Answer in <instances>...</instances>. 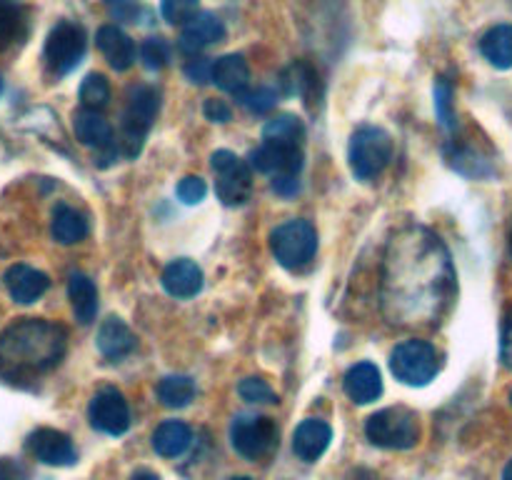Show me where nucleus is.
Instances as JSON below:
<instances>
[{
    "label": "nucleus",
    "mask_w": 512,
    "mask_h": 480,
    "mask_svg": "<svg viewBox=\"0 0 512 480\" xmlns=\"http://www.w3.org/2000/svg\"><path fill=\"white\" fill-rule=\"evenodd\" d=\"M88 220L80 210L70 208V205H58L53 210V223H50V233L60 245H73L88 235Z\"/></svg>",
    "instance_id": "nucleus-26"
},
{
    "label": "nucleus",
    "mask_w": 512,
    "mask_h": 480,
    "mask_svg": "<svg viewBox=\"0 0 512 480\" xmlns=\"http://www.w3.org/2000/svg\"><path fill=\"white\" fill-rule=\"evenodd\" d=\"M25 30V10L18 0H0V53L8 50Z\"/></svg>",
    "instance_id": "nucleus-29"
},
{
    "label": "nucleus",
    "mask_w": 512,
    "mask_h": 480,
    "mask_svg": "<svg viewBox=\"0 0 512 480\" xmlns=\"http://www.w3.org/2000/svg\"><path fill=\"white\" fill-rule=\"evenodd\" d=\"M105 10L113 20H120V23H138L140 18V0H105Z\"/></svg>",
    "instance_id": "nucleus-37"
},
{
    "label": "nucleus",
    "mask_w": 512,
    "mask_h": 480,
    "mask_svg": "<svg viewBox=\"0 0 512 480\" xmlns=\"http://www.w3.org/2000/svg\"><path fill=\"white\" fill-rule=\"evenodd\" d=\"M250 165L258 173L278 178V175H300L303 170V148L300 145H285V143H270L265 140L263 145L250 153Z\"/></svg>",
    "instance_id": "nucleus-13"
},
{
    "label": "nucleus",
    "mask_w": 512,
    "mask_h": 480,
    "mask_svg": "<svg viewBox=\"0 0 512 480\" xmlns=\"http://www.w3.org/2000/svg\"><path fill=\"white\" fill-rule=\"evenodd\" d=\"M160 280H163L165 293L180 300L195 298L203 290V270L188 258H178L165 265L163 278Z\"/></svg>",
    "instance_id": "nucleus-19"
},
{
    "label": "nucleus",
    "mask_w": 512,
    "mask_h": 480,
    "mask_svg": "<svg viewBox=\"0 0 512 480\" xmlns=\"http://www.w3.org/2000/svg\"><path fill=\"white\" fill-rule=\"evenodd\" d=\"M158 108L160 93L155 88H150V85H140V88H135L130 93L128 108L123 113V133H120V140L115 143L125 158H135L140 153L150 128H153Z\"/></svg>",
    "instance_id": "nucleus-4"
},
{
    "label": "nucleus",
    "mask_w": 512,
    "mask_h": 480,
    "mask_svg": "<svg viewBox=\"0 0 512 480\" xmlns=\"http://www.w3.org/2000/svg\"><path fill=\"white\" fill-rule=\"evenodd\" d=\"M435 115L445 130H455V105H453V83L448 78L435 80Z\"/></svg>",
    "instance_id": "nucleus-31"
},
{
    "label": "nucleus",
    "mask_w": 512,
    "mask_h": 480,
    "mask_svg": "<svg viewBox=\"0 0 512 480\" xmlns=\"http://www.w3.org/2000/svg\"><path fill=\"white\" fill-rule=\"evenodd\" d=\"M480 53L493 68H512V23H498L480 38Z\"/></svg>",
    "instance_id": "nucleus-24"
},
{
    "label": "nucleus",
    "mask_w": 512,
    "mask_h": 480,
    "mask_svg": "<svg viewBox=\"0 0 512 480\" xmlns=\"http://www.w3.org/2000/svg\"><path fill=\"white\" fill-rule=\"evenodd\" d=\"M230 480H253V478H248V475H240V478H230Z\"/></svg>",
    "instance_id": "nucleus-46"
},
{
    "label": "nucleus",
    "mask_w": 512,
    "mask_h": 480,
    "mask_svg": "<svg viewBox=\"0 0 512 480\" xmlns=\"http://www.w3.org/2000/svg\"><path fill=\"white\" fill-rule=\"evenodd\" d=\"M343 388L345 395H348L353 403L368 405L383 395V375H380L378 365L363 360V363H355L353 368L345 373Z\"/></svg>",
    "instance_id": "nucleus-18"
},
{
    "label": "nucleus",
    "mask_w": 512,
    "mask_h": 480,
    "mask_svg": "<svg viewBox=\"0 0 512 480\" xmlns=\"http://www.w3.org/2000/svg\"><path fill=\"white\" fill-rule=\"evenodd\" d=\"M263 140L270 143H285V145H303L305 140V125L303 120L295 115H278V118L268 120L263 128Z\"/></svg>",
    "instance_id": "nucleus-28"
},
{
    "label": "nucleus",
    "mask_w": 512,
    "mask_h": 480,
    "mask_svg": "<svg viewBox=\"0 0 512 480\" xmlns=\"http://www.w3.org/2000/svg\"><path fill=\"white\" fill-rule=\"evenodd\" d=\"M80 103L85 110H103L110 103V83L103 73H90L80 83Z\"/></svg>",
    "instance_id": "nucleus-30"
},
{
    "label": "nucleus",
    "mask_w": 512,
    "mask_h": 480,
    "mask_svg": "<svg viewBox=\"0 0 512 480\" xmlns=\"http://www.w3.org/2000/svg\"><path fill=\"white\" fill-rule=\"evenodd\" d=\"M270 250L283 268H305L318 253V230L308 220H285L270 233Z\"/></svg>",
    "instance_id": "nucleus-6"
},
{
    "label": "nucleus",
    "mask_w": 512,
    "mask_h": 480,
    "mask_svg": "<svg viewBox=\"0 0 512 480\" xmlns=\"http://www.w3.org/2000/svg\"><path fill=\"white\" fill-rule=\"evenodd\" d=\"M230 443L243 458L263 460L278 448V425L268 415H235L230 423Z\"/></svg>",
    "instance_id": "nucleus-8"
},
{
    "label": "nucleus",
    "mask_w": 512,
    "mask_h": 480,
    "mask_svg": "<svg viewBox=\"0 0 512 480\" xmlns=\"http://www.w3.org/2000/svg\"><path fill=\"white\" fill-rule=\"evenodd\" d=\"M235 98H238V103L253 115L270 113V110L275 108V103H278V93H275L273 88H265V85H260V88H253V90L250 88L243 90V93L235 95Z\"/></svg>",
    "instance_id": "nucleus-32"
},
{
    "label": "nucleus",
    "mask_w": 512,
    "mask_h": 480,
    "mask_svg": "<svg viewBox=\"0 0 512 480\" xmlns=\"http://www.w3.org/2000/svg\"><path fill=\"white\" fill-rule=\"evenodd\" d=\"M88 50V35L80 23L60 20L45 40V63L53 75H68L80 65Z\"/></svg>",
    "instance_id": "nucleus-9"
},
{
    "label": "nucleus",
    "mask_w": 512,
    "mask_h": 480,
    "mask_svg": "<svg viewBox=\"0 0 512 480\" xmlns=\"http://www.w3.org/2000/svg\"><path fill=\"white\" fill-rule=\"evenodd\" d=\"M200 0H163L160 13L170 25H188L198 15Z\"/></svg>",
    "instance_id": "nucleus-33"
},
{
    "label": "nucleus",
    "mask_w": 512,
    "mask_h": 480,
    "mask_svg": "<svg viewBox=\"0 0 512 480\" xmlns=\"http://www.w3.org/2000/svg\"><path fill=\"white\" fill-rule=\"evenodd\" d=\"M458 295L450 250L433 230L408 225L390 238L383 258L380 305L400 328L438 325Z\"/></svg>",
    "instance_id": "nucleus-1"
},
{
    "label": "nucleus",
    "mask_w": 512,
    "mask_h": 480,
    "mask_svg": "<svg viewBox=\"0 0 512 480\" xmlns=\"http://www.w3.org/2000/svg\"><path fill=\"white\" fill-rule=\"evenodd\" d=\"M193 443V430L183 420H165L153 433V450L163 458H180Z\"/></svg>",
    "instance_id": "nucleus-23"
},
{
    "label": "nucleus",
    "mask_w": 512,
    "mask_h": 480,
    "mask_svg": "<svg viewBox=\"0 0 512 480\" xmlns=\"http://www.w3.org/2000/svg\"><path fill=\"white\" fill-rule=\"evenodd\" d=\"M213 83L225 93L240 95L250 85V68L243 55H223L213 63Z\"/></svg>",
    "instance_id": "nucleus-25"
},
{
    "label": "nucleus",
    "mask_w": 512,
    "mask_h": 480,
    "mask_svg": "<svg viewBox=\"0 0 512 480\" xmlns=\"http://www.w3.org/2000/svg\"><path fill=\"white\" fill-rule=\"evenodd\" d=\"M390 158H393V140L383 128H373L365 125L358 128L350 138L348 160L350 170L358 180H373L388 168Z\"/></svg>",
    "instance_id": "nucleus-7"
},
{
    "label": "nucleus",
    "mask_w": 512,
    "mask_h": 480,
    "mask_svg": "<svg viewBox=\"0 0 512 480\" xmlns=\"http://www.w3.org/2000/svg\"><path fill=\"white\" fill-rule=\"evenodd\" d=\"M68 298L73 305L75 320L80 325H90L98 315V288L85 273H73L68 278Z\"/></svg>",
    "instance_id": "nucleus-22"
},
{
    "label": "nucleus",
    "mask_w": 512,
    "mask_h": 480,
    "mask_svg": "<svg viewBox=\"0 0 512 480\" xmlns=\"http://www.w3.org/2000/svg\"><path fill=\"white\" fill-rule=\"evenodd\" d=\"M365 435L370 443L385 450L415 448L420 438L418 415L403 405L378 410L365 420Z\"/></svg>",
    "instance_id": "nucleus-3"
},
{
    "label": "nucleus",
    "mask_w": 512,
    "mask_h": 480,
    "mask_svg": "<svg viewBox=\"0 0 512 480\" xmlns=\"http://www.w3.org/2000/svg\"><path fill=\"white\" fill-rule=\"evenodd\" d=\"M500 360L505 368L512 370V308L503 320V333H500Z\"/></svg>",
    "instance_id": "nucleus-41"
},
{
    "label": "nucleus",
    "mask_w": 512,
    "mask_h": 480,
    "mask_svg": "<svg viewBox=\"0 0 512 480\" xmlns=\"http://www.w3.org/2000/svg\"><path fill=\"white\" fill-rule=\"evenodd\" d=\"M88 418L105 435H123L130 428V408L118 388H100L88 405Z\"/></svg>",
    "instance_id": "nucleus-11"
},
{
    "label": "nucleus",
    "mask_w": 512,
    "mask_h": 480,
    "mask_svg": "<svg viewBox=\"0 0 512 480\" xmlns=\"http://www.w3.org/2000/svg\"><path fill=\"white\" fill-rule=\"evenodd\" d=\"M95 343H98V350L105 355V358L120 360L125 358V355L133 353L138 340H135L133 330L125 325V320L115 318L113 315V318L103 320V325L98 328V338H95Z\"/></svg>",
    "instance_id": "nucleus-21"
},
{
    "label": "nucleus",
    "mask_w": 512,
    "mask_h": 480,
    "mask_svg": "<svg viewBox=\"0 0 512 480\" xmlns=\"http://www.w3.org/2000/svg\"><path fill=\"white\" fill-rule=\"evenodd\" d=\"M273 190L283 198H293L300 193V175H278L273 178Z\"/></svg>",
    "instance_id": "nucleus-42"
},
{
    "label": "nucleus",
    "mask_w": 512,
    "mask_h": 480,
    "mask_svg": "<svg viewBox=\"0 0 512 480\" xmlns=\"http://www.w3.org/2000/svg\"><path fill=\"white\" fill-rule=\"evenodd\" d=\"M0 90H3V78H0Z\"/></svg>",
    "instance_id": "nucleus-48"
},
{
    "label": "nucleus",
    "mask_w": 512,
    "mask_h": 480,
    "mask_svg": "<svg viewBox=\"0 0 512 480\" xmlns=\"http://www.w3.org/2000/svg\"><path fill=\"white\" fill-rule=\"evenodd\" d=\"M73 130L75 138L83 145H88V148H98L100 153L108 155V158H115V155H118L113 128H110V123L98 113V110H78L73 118Z\"/></svg>",
    "instance_id": "nucleus-14"
},
{
    "label": "nucleus",
    "mask_w": 512,
    "mask_h": 480,
    "mask_svg": "<svg viewBox=\"0 0 512 480\" xmlns=\"http://www.w3.org/2000/svg\"><path fill=\"white\" fill-rule=\"evenodd\" d=\"M205 195H208V185L198 175H188V178H183L178 183V198L185 205H198Z\"/></svg>",
    "instance_id": "nucleus-38"
},
{
    "label": "nucleus",
    "mask_w": 512,
    "mask_h": 480,
    "mask_svg": "<svg viewBox=\"0 0 512 480\" xmlns=\"http://www.w3.org/2000/svg\"><path fill=\"white\" fill-rule=\"evenodd\" d=\"M3 283L8 288V295L20 305H30L45 295L50 288V280L43 270H35L30 265H10L3 275Z\"/></svg>",
    "instance_id": "nucleus-15"
},
{
    "label": "nucleus",
    "mask_w": 512,
    "mask_h": 480,
    "mask_svg": "<svg viewBox=\"0 0 512 480\" xmlns=\"http://www.w3.org/2000/svg\"><path fill=\"white\" fill-rule=\"evenodd\" d=\"M225 40V25L223 20L218 18L215 13H198L188 25L183 28V35H180V50L188 55L200 53L205 50L208 45L220 43Z\"/></svg>",
    "instance_id": "nucleus-17"
},
{
    "label": "nucleus",
    "mask_w": 512,
    "mask_h": 480,
    "mask_svg": "<svg viewBox=\"0 0 512 480\" xmlns=\"http://www.w3.org/2000/svg\"><path fill=\"white\" fill-rule=\"evenodd\" d=\"M203 113H205V118L213 120V123H228V120L233 118V110H230V105L225 103V100H218V98L205 100Z\"/></svg>",
    "instance_id": "nucleus-40"
},
{
    "label": "nucleus",
    "mask_w": 512,
    "mask_h": 480,
    "mask_svg": "<svg viewBox=\"0 0 512 480\" xmlns=\"http://www.w3.org/2000/svg\"><path fill=\"white\" fill-rule=\"evenodd\" d=\"M238 393H240V398L248 400V403H255V405L278 403V395H275V390L270 388V385L265 383L263 378H245V380H240Z\"/></svg>",
    "instance_id": "nucleus-35"
},
{
    "label": "nucleus",
    "mask_w": 512,
    "mask_h": 480,
    "mask_svg": "<svg viewBox=\"0 0 512 480\" xmlns=\"http://www.w3.org/2000/svg\"><path fill=\"white\" fill-rule=\"evenodd\" d=\"M95 45L100 53L105 55L108 65L118 73L133 68L135 63V43L128 33L118 28V25H103L95 35Z\"/></svg>",
    "instance_id": "nucleus-20"
},
{
    "label": "nucleus",
    "mask_w": 512,
    "mask_h": 480,
    "mask_svg": "<svg viewBox=\"0 0 512 480\" xmlns=\"http://www.w3.org/2000/svg\"><path fill=\"white\" fill-rule=\"evenodd\" d=\"M130 480H160V478L155 473H150V470H140V473H135Z\"/></svg>",
    "instance_id": "nucleus-44"
},
{
    "label": "nucleus",
    "mask_w": 512,
    "mask_h": 480,
    "mask_svg": "<svg viewBox=\"0 0 512 480\" xmlns=\"http://www.w3.org/2000/svg\"><path fill=\"white\" fill-rule=\"evenodd\" d=\"M508 248H510V258H512V228H510V243H508Z\"/></svg>",
    "instance_id": "nucleus-47"
},
{
    "label": "nucleus",
    "mask_w": 512,
    "mask_h": 480,
    "mask_svg": "<svg viewBox=\"0 0 512 480\" xmlns=\"http://www.w3.org/2000/svg\"><path fill=\"white\" fill-rule=\"evenodd\" d=\"M195 398V383L188 375H168L158 383V400L165 408H185Z\"/></svg>",
    "instance_id": "nucleus-27"
},
{
    "label": "nucleus",
    "mask_w": 512,
    "mask_h": 480,
    "mask_svg": "<svg viewBox=\"0 0 512 480\" xmlns=\"http://www.w3.org/2000/svg\"><path fill=\"white\" fill-rule=\"evenodd\" d=\"M503 480H512V460L508 465H505V470H503Z\"/></svg>",
    "instance_id": "nucleus-45"
},
{
    "label": "nucleus",
    "mask_w": 512,
    "mask_h": 480,
    "mask_svg": "<svg viewBox=\"0 0 512 480\" xmlns=\"http://www.w3.org/2000/svg\"><path fill=\"white\" fill-rule=\"evenodd\" d=\"M185 75H188L190 83L208 85L213 83V63L208 58H193L185 65Z\"/></svg>",
    "instance_id": "nucleus-39"
},
{
    "label": "nucleus",
    "mask_w": 512,
    "mask_h": 480,
    "mask_svg": "<svg viewBox=\"0 0 512 480\" xmlns=\"http://www.w3.org/2000/svg\"><path fill=\"white\" fill-rule=\"evenodd\" d=\"M440 360L438 348L428 340H405V343L395 345V350L390 353V370H393L395 378L405 385H413V388H423L430 380H435V375L440 373Z\"/></svg>",
    "instance_id": "nucleus-5"
},
{
    "label": "nucleus",
    "mask_w": 512,
    "mask_h": 480,
    "mask_svg": "<svg viewBox=\"0 0 512 480\" xmlns=\"http://www.w3.org/2000/svg\"><path fill=\"white\" fill-rule=\"evenodd\" d=\"M140 60L148 70H160L170 63V43L165 38H148L140 48Z\"/></svg>",
    "instance_id": "nucleus-34"
},
{
    "label": "nucleus",
    "mask_w": 512,
    "mask_h": 480,
    "mask_svg": "<svg viewBox=\"0 0 512 480\" xmlns=\"http://www.w3.org/2000/svg\"><path fill=\"white\" fill-rule=\"evenodd\" d=\"M333 440V428L320 418H305L295 428L293 435V453L305 463H315L325 455Z\"/></svg>",
    "instance_id": "nucleus-16"
},
{
    "label": "nucleus",
    "mask_w": 512,
    "mask_h": 480,
    "mask_svg": "<svg viewBox=\"0 0 512 480\" xmlns=\"http://www.w3.org/2000/svg\"><path fill=\"white\" fill-rule=\"evenodd\" d=\"M25 445H28V453L43 465L68 468V465L78 463V450H75L70 435H65L63 430L38 428L35 433L28 435Z\"/></svg>",
    "instance_id": "nucleus-12"
},
{
    "label": "nucleus",
    "mask_w": 512,
    "mask_h": 480,
    "mask_svg": "<svg viewBox=\"0 0 512 480\" xmlns=\"http://www.w3.org/2000/svg\"><path fill=\"white\" fill-rule=\"evenodd\" d=\"M510 403H512V393H510Z\"/></svg>",
    "instance_id": "nucleus-49"
},
{
    "label": "nucleus",
    "mask_w": 512,
    "mask_h": 480,
    "mask_svg": "<svg viewBox=\"0 0 512 480\" xmlns=\"http://www.w3.org/2000/svg\"><path fill=\"white\" fill-rule=\"evenodd\" d=\"M210 165L215 173V193L223 200V205H230V208L243 205L253 190V175H250L248 163L230 150H218L210 158Z\"/></svg>",
    "instance_id": "nucleus-10"
},
{
    "label": "nucleus",
    "mask_w": 512,
    "mask_h": 480,
    "mask_svg": "<svg viewBox=\"0 0 512 480\" xmlns=\"http://www.w3.org/2000/svg\"><path fill=\"white\" fill-rule=\"evenodd\" d=\"M0 480H28V473L13 458H0Z\"/></svg>",
    "instance_id": "nucleus-43"
},
{
    "label": "nucleus",
    "mask_w": 512,
    "mask_h": 480,
    "mask_svg": "<svg viewBox=\"0 0 512 480\" xmlns=\"http://www.w3.org/2000/svg\"><path fill=\"white\" fill-rule=\"evenodd\" d=\"M313 78L315 75L308 65H293V68L283 75L280 83H283L285 95H305L310 85H313Z\"/></svg>",
    "instance_id": "nucleus-36"
},
{
    "label": "nucleus",
    "mask_w": 512,
    "mask_h": 480,
    "mask_svg": "<svg viewBox=\"0 0 512 480\" xmlns=\"http://www.w3.org/2000/svg\"><path fill=\"white\" fill-rule=\"evenodd\" d=\"M68 333L63 325L40 318H20L0 333V375L5 380H33L63 360Z\"/></svg>",
    "instance_id": "nucleus-2"
}]
</instances>
